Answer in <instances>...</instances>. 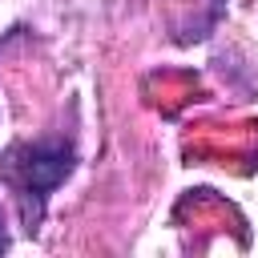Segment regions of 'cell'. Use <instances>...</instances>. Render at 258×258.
<instances>
[{
    "label": "cell",
    "instance_id": "obj_1",
    "mask_svg": "<svg viewBox=\"0 0 258 258\" xmlns=\"http://www.w3.org/2000/svg\"><path fill=\"white\" fill-rule=\"evenodd\" d=\"M69 169H73V149H69L64 141L16 145V149L4 157V165H0V173H4V177H8V185L16 189L20 210H24V218H28V222H36V214H40L44 198H48V194L69 177Z\"/></svg>",
    "mask_w": 258,
    "mask_h": 258
},
{
    "label": "cell",
    "instance_id": "obj_2",
    "mask_svg": "<svg viewBox=\"0 0 258 258\" xmlns=\"http://www.w3.org/2000/svg\"><path fill=\"white\" fill-rule=\"evenodd\" d=\"M8 246V234H4V218H0V250Z\"/></svg>",
    "mask_w": 258,
    "mask_h": 258
}]
</instances>
